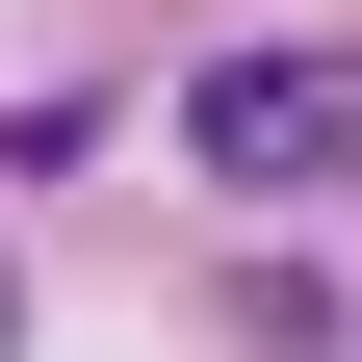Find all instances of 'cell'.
Segmentation results:
<instances>
[{
  "label": "cell",
  "instance_id": "obj_1",
  "mask_svg": "<svg viewBox=\"0 0 362 362\" xmlns=\"http://www.w3.org/2000/svg\"><path fill=\"white\" fill-rule=\"evenodd\" d=\"M181 156L233 181V207L362 181V26H259V52H207V78H181Z\"/></svg>",
  "mask_w": 362,
  "mask_h": 362
}]
</instances>
